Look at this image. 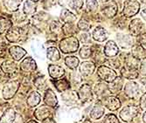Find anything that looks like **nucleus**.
Instances as JSON below:
<instances>
[{
  "mask_svg": "<svg viewBox=\"0 0 146 123\" xmlns=\"http://www.w3.org/2000/svg\"><path fill=\"white\" fill-rule=\"evenodd\" d=\"M27 26L15 27V28H11L8 31L6 34V38L11 43H19L20 41H24L27 38Z\"/></svg>",
  "mask_w": 146,
  "mask_h": 123,
  "instance_id": "f257e3e1",
  "label": "nucleus"
},
{
  "mask_svg": "<svg viewBox=\"0 0 146 123\" xmlns=\"http://www.w3.org/2000/svg\"><path fill=\"white\" fill-rule=\"evenodd\" d=\"M60 48L63 53L74 52L79 48V41L75 37L70 36L69 38H66L60 41Z\"/></svg>",
  "mask_w": 146,
  "mask_h": 123,
  "instance_id": "f03ea898",
  "label": "nucleus"
},
{
  "mask_svg": "<svg viewBox=\"0 0 146 123\" xmlns=\"http://www.w3.org/2000/svg\"><path fill=\"white\" fill-rule=\"evenodd\" d=\"M139 113H140L139 106H135V105H129L123 109L119 115H120V118L123 121L129 122L135 117H137Z\"/></svg>",
  "mask_w": 146,
  "mask_h": 123,
  "instance_id": "7ed1b4c3",
  "label": "nucleus"
},
{
  "mask_svg": "<svg viewBox=\"0 0 146 123\" xmlns=\"http://www.w3.org/2000/svg\"><path fill=\"white\" fill-rule=\"evenodd\" d=\"M140 10V4L137 0H126L123 5V14L124 17H133Z\"/></svg>",
  "mask_w": 146,
  "mask_h": 123,
  "instance_id": "20e7f679",
  "label": "nucleus"
},
{
  "mask_svg": "<svg viewBox=\"0 0 146 123\" xmlns=\"http://www.w3.org/2000/svg\"><path fill=\"white\" fill-rule=\"evenodd\" d=\"M97 74L100 77V79H102L106 82H109V83H111L117 77L116 73L113 69L106 65H102L98 68Z\"/></svg>",
  "mask_w": 146,
  "mask_h": 123,
  "instance_id": "39448f33",
  "label": "nucleus"
},
{
  "mask_svg": "<svg viewBox=\"0 0 146 123\" xmlns=\"http://www.w3.org/2000/svg\"><path fill=\"white\" fill-rule=\"evenodd\" d=\"M19 87V84L17 81H10L4 87L3 89V96L5 100H10L15 95Z\"/></svg>",
  "mask_w": 146,
  "mask_h": 123,
  "instance_id": "423d86ee",
  "label": "nucleus"
},
{
  "mask_svg": "<svg viewBox=\"0 0 146 123\" xmlns=\"http://www.w3.org/2000/svg\"><path fill=\"white\" fill-rule=\"evenodd\" d=\"M78 96L79 99L82 102H87L91 101L93 99V92L90 86L88 84H83L79 89Z\"/></svg>",
  "mask_w": 146,
  "mask_h": 123,
  "instance_id": "0eeeda50",
  "label": "nucleus"
},
{
  "mask_svg": "<svg viewBox=\"0 0 146 123\" xmlns=\"http://www.w3.org/2000/svg\"><path fill=\"white\" fill-rule=\"evenodd\" d=\"M129 31L133 36H140L144 32L143 23L139 19H133L129 24Z\"/></svg>",
  "mask_w": 146,
  "mask_h": 123,
  "instance_id": "6e6552de",
  "label": "nucleus"
},
{
  "mask_svg": "<svg viewBox=\"0 0 146 123\" xmlns=\"http://www.w3.org/2000/svg\"><path fill=\"white\" fill-rule=\"evenodd\" d=\"M118 11V6L115 1H110L107 2L104 5L103 8L102 9V11L103 12V14L107 18H114Z\"/></svg>",
  "mask_w": 146,
  "mask_h": 123,
  "instance_id": "1a4fd4ad",
  "label": "nucleus"
},
{
  "mask_svg": "<svg viewBox=\"0 0 146 123\" xmlns=\"http://www.w3.org/2000/svg\"><path fill=\"white\" fill-rule=\"evenodd\" d=\"M103 105L110 111H115L121 107V101L117 97L115 96H107L104 98Z\"/></svg>",
  "mask_w": 146,
  "mask_h": 123,
  "instance_id": "9d476101",
  "label": "nucleus"
},
{
  "mask_svg": "<svg viewBox=\"0 0 146 123\" xmlns=\"http://www.w3.org/2000/svg\"><path fill=\"white\" fill-rule=\"evenodd\" d=\"M139 86L136 82H128L124 87V93L129 98H137L139 94Z\"/></svg>",
  "mask_w": 146,
  "mask_h": 123,
  "instance_id": "9b49d317",
  "label": "nucleus"
},
{
  "mask_svg": "<svg viewBox=\"0 0 146 123\" xmlns=\"http://www.w3.org/2000/svg\"><path fill=\"white\" fill-rule=\"evenodd\" d=\"M104 54L109 58H114L119 52L118 46L113 40H109L104 46Z\"/></svg>",
  "mask_w": 146,
  "mask_h": 123,
  "instance_id": "f8f14e48",
  "label": "nucleus"
},
{
  "mask_svg": "<svg viewBox=\"0 0 146 123\" xmlns=\"http://www.w3.org/2000/svg\"><path fill=\"white\" fill-rule=\"evenodd\" d=\"M105 112V108L104 106L102 104H101L100 102L96 103L95 106L92 107L91 111L89 113V117L92 120H98L99 119H101Z\"/></svg>",
  "mask_w": 146,
  "mask_h": 123,
  "instance_id": "ddd939ff",
  "label": "nucleus"
},
{
  "mask_svg": "<svg viewBox=\"0 0 146 123\" xmlns=\"http://www.w3.org/2000/svg\"><path fill=\"white\" fill-rule=\"evenodd\" d=\"M96 70V65L92 61H84L80 65V73L83 76L88 77L91 75Z\"/></svg>",
  "mask_w": 146,
  "mask_h": 123,
  "instance_id": "4468645a",
  "label": "nucleus"
},
{
  "mask_svg": "<svg viewBox=\"0 0 146 123\" xmlns=\"http://www.w3.org/2000/svg\"><path fill=\"white\" fill-rule=\"evenodd\" d=\"M36 63L31 57L25 58L20 64V69L25 73H32L36 70Z\"/></svg>",
  "mask_w": 146,
  "mask_h": 123,
  "instance_id": "2eb2a0df",
  "label": "nucleus"
},
{
  "mask_svg": "<svg viewBox=\"0 0 146 123\" xmlns=\"http://www.w3.org/2000/svg\"><path fill=\"white\" fill-rule=\"evenodd\" d=\"M93 38H94L96 41H98V42H103L108 38V33L107 31H106L103 27L101 26H97L95 28V30L93 31L92 33Z\"/></svg>",
  "mask_w": 146,
  "mask_h": 123,
  "instance_id": "dca6fc26",
  "label": "nucleus"
},
{
  "mask_svg": "<svg viewBox=\"0 0 146 123\" xmlns=\"http://www.w3.org/2000/svg\"><path fill=\"white\" fill-rule=\"evenodd\" d=\"M51 109L49 108V106H42L40 107H38L37 110L35 111V117L36 119H38V120H44L47 118H49V116L51 115Z\"/></svg>",
  "mask_w": 146,
  "mask_h": 123,
  "instance_id": "f3484780",
  "label": "nucleus"
},
{
  "mask_svg": "<svg viewBox=\"0 0 146 123\" xmlns=\"http://www.w3.org/2000/svg\"><path fill=\"white\" fill-rule=\"evenodd\" d=\"M44 101L48 106H51V107H54L58 105V100H57L56 95L51 89H47L46 91Z\"/></svg>",
  "mask_w": 146,
  "mask_h": 123,
  "instance_id": "a211bd4d",
  "label": "nucleus"
},
{
  "mask_svg": "<svg viewBox=\"0 0 146 123\" xmlns=\"http://www.w3.org/2000/svg\"><path fill=\"white\" fill-rule=\"evenodd\" d=\"M48 72L49 75L52 78L58 79L61 78L65 74V70L60 65H50L48 66Z\"/></svg>",
  "mask_w": 146,
  "mask_h": 123,
  "instance_id": "6ab92c4d",
  "label": "nucleus"
},
{
  "mask_svg": "<svg viewBox=\"0 0 146 123\" xmlns=\"http://www.w3.org/2000/svg\"><path fill=\"white\" fill-rule=\"evenodd\" d=\"M116 38H117L119 45H120V46L123 48L127 49V48L132 46V45H133V40H132V38L129 35L118 34Z\"/></svg>",
  "mask_w": 146,
  "mask_h": 123,
  "instance_id": "aec40b11",
  "label": "nucleus"
},
{
  "mask_svg": "<svg viewBox=\"0 0 146 123\" xmlns=\"http://www.w3.org/2000/svg\"><path fill=\"white\" fill-rule=\"evenodd\" d=\"M61 97L63 101L67 104H74L77 102V100L79 98L78 94L74 91H65L61 95Z\"/></svg>",
  "mask_w": 146,
  "mask_h": 123,
  "instance_id": "412c9836",
  "label": "nucleus"
},
{
  "mask_svg": "<svg viewBox=\"0 0 146 123\" xmlns=\"http://www.w3.org/2000/svg\"><path fill=\"white\" fill-rule=\"evenodd\" d=\"M10 54L15 60H20L26 54V51L20 46H12L10 48Z\"/></svg>",
  "mask_w": 146,
  "mask_h": 123,
  "instance_id": "4be33fe9",
  "label": "nucleus"
},
{
  "mask_svg": "<svg viewBox=\"0 0 146 123\" xmlns=\"http://www.w3.org/2000/svg\"><path fill=\"white\" fill-rule=\"evenodd\" d=\"M16 120V113L12 108H9L1 117L0 123H13Z\"/></svg>",
  "mask_w": 146,
  "mask_h": 123,
  "instance_id": "5701e85b",
  "label": "nucleus"
},
{
  "mask_svg": "<svg viewBox=\"0 0 146 123\" xmlns=\"http://www.w3.org/2000/svg\"><path fill=\"white\" fill-rule=\"evenodd\" d=\"M31 49L35 57L42 59L43 54H44V49H43L42 44L39 42V41H34L31 45Z\"/></svg>",
  "mask_w": 146,
  "mask_h": 123,
  "instance_id": "b1692460",
  "label": "nucleus"
},
{
  "mask_svg": "<svg viewBox=\"0 0 146 123\" xmlns=\"http://www.w3.org/2000/svg\"><path fill=\"white\" fill-rule=\"evenodd\" d=\"M76 16L71 11H69L68 10H62L60 12V19L61 21H63L65 24L66 23H74L76 20Z\"/></svg>",
  "mask_w": 146,
  "mask_h": 123,
  "instance_id": "393cba45",
  "label": "nucleus"
},
{
  "mask_svg": "<svg viewBox=\"0 0 146 123\" xmlns=\"http://www.w3.org/2000/svg\"><path fill=\"white\" fill-rule=\"evenodd\" d=\"M39 102H40V94L36 91L32 92L27 98L28 106L31 107H34V106H38L39 104Z\"/></svg>",
  "mask_w": 146,
  "mask_h": 123,
  "instance_id": "a878e982",
  "label": "nucleus"
},
{
  "mask_svg": "<svg viewBox=\"0 0 146 123\" xmlns=\"http://www.w3.org/2000/svg\"><path fill=\"white\" fill-rule=\"evenodd\" d=\"M126 67L132 68V69H137L139 66V60L135 58L132 54H128L125 58Z\"/></svg>",
  "mask_w": 146,
  "mask_h": 123,
  "instance_id": "bb28decb",
  "label": "nucleus"
},
{
  "mask_svg": "<svg viewBox=\"0 0 146 123\" xmlns=\"http://www.w3.org/2000/svg\"><path fill=\"white\" fill-rule=\"evenodd\" d=\"M46 57L51 61H58L60 60V52H59L58 49L56 47H54V46L47 48V50H46Z\"/></svg>",
  "mask_w": 146,
  "mask_h": 123,
  "instance_id": "cd10ccee",
  "label": "nucleus"
},
{
  "mask_svg": "<svg viewBox=\"0 0 146 123\" xmlns=\"http://www.w3.org/2000/svg\"><path fill=\"white\" fill-rule=\"evenodd\" d=\"M122 75L129 79H136L138 76V72L137 69H132V68H128V67H123L121 70Z\"/></svg>",
  "mask_w": 146,
  "mask_h": 123,
  "instance_id": "c85d7f7f",
  "label": "nucleus"
},
{
  "mask_svg": "<svg viewBox=\"0 0 146 123\" xmlns=\"http://www.w3.org/2000/svg\"><path fill=\"white\" fill-rule=\"evenodd\" d=\"M1 68H2V70L6 73H12L16 72L17 65L14 62L6 60L1 65Z\"/></svg>",
  "mask_w": 146,
  "mask_h": 123,
  "instance_id": "c756f323",
  "label": "nucleus"
},
{
  "mask_svg": "<svg viewBox=\"0 0 146 123\" xmlns=\"http://www.w3.org/2000/svg\"><path fill=\"white\" fill-rule=\"evenodd\" d=\"M12 25V23L10 19L5 17H0V34L9 31Z\"/></svg>",
  "mask_w": 146,
  "mask_h": 123,
  "instance_id": "7c9ffc66",
  "label": "nucleus"
},
{
  "mask_svg": "<svg viewBox=\"0 0 146 123\" xmlns=\"http://www.w3.org/2000/svg\"><path fill=\"white\" fill-rule=\"evenodd\" d=\"M54 87H56V89L59 92H65L69 88L70 85L67 79H60V80H57L54 82Z\"/></svg>",
  "mask_w": 146,
  "mask_h": 123,
  "instance_id": "2f4dec72",
  "label": "nucleus"
},
{
  "mask_svg": "<svg viewBox=\"0 0 146 123\" xmlns=\"http://www.w3.org/2000/svg\"><path fill=\"white\" fill-rule=\"evenodd\" d=\"M110 92L113 93H117L119 91L121 90L122 87H123V82L122 79L120 78L116 77V79L112 81L110 83Z\"/></svg>",
  "mask_w": 146,
  "mask_h": 123,
  "instance_id": "473e14b6",
  "label": "nucleus"
},
{
  "mask_svg": "<svg viewBox=\"0 0 146 123\" xmlns=\"http://www.w3.org/2000/svg\"><path fill=\"white\" fill-rule=\"evenodd\" d=\"M22 0H5V5L10 11H15L19 9Z\"/></svg>",
  "mask_w": 146,
  "mask_h": 123,
  "instance_id": "72a5a7b5",
  "label": "nucleus"
},
{
  "mask_svg": "<svg viewBox=\"0 0 146 123\" xmlns=\"http://www.w3.org/2000/svg\"><path fill=\"white\" fill-rule=\"evenodd\" d=\"M24 12L26 15L28 14H34V12L36 11V5L34 2L31 1V0H27L24 4V8H23Z\"/></svg>",
  "mask_w": 146,
  "mask_h": 123,
  "instance_id": "f704fd0d",
  "label": "nucleus"
},
{
  "mask_svg": "<svg viewBox=\"0 0 146 123\" xmlns=\"http://www.w3.org/2000/svg\"><path fill=\"white\" fill-rule=\"evenodd\" d=\"M65 63L67 65V66L72 70H74L79 65V59L74 56H69L65 59Z\"/></svg>",
  "mask_w": 146,
  "mask_h": 123,
  "instance_id": "c9c22d12",
  "label": "nucleus"
},
{
  "mask_svg": "<svg viewBox=\"0 0 146 123\" xmlns=\"http://www.w3.org/2000/svg\"><path fill=\"white\" fill-rule=\"evenodd\" d=\"M144 52H145V50H143V47L141 46H134L133 47V49H132V51H131V54L133 55L135 58H137V60H141V59H143V57H144Z\"/></svg>",
  "mask_w": 146,
  "mask_h": 123,
  "instance_id": "e433bc0d",
  "label": "nucleus"
},
{
  "mask_svg": "<svg viewBox=\"0 0 146 123\" xmlns=\"http://www.w3.org/2000/svg\"><path fill=\"white\" fill-rule=\"evenodd\" d=\"M62 28H63V25L59 21H52L50 25V31L55 35L60 34L62 32Z\"/></svg>",
  "mask_w": 146,
  "mask_h": 123,
  "instance_id": "4c0bfd02",
  "label": "nucleus"
},
{
  "mask_svg": "<svg viewBox=\"0 0 146 123\" xmlns=\"http://www.w3.org/2000/svg\"><path fill=\"white\" fill-rule=\"evenodd\" d=\"M62 31H63L65 35H68V36H72L76 32V30L74 29V23H66L63 25Z\"/></svg>",
  "mask_w": 146,
  "mask_h": 123,
  "instance_id": "58836bf2",
  "label": "nucleus"
},
{
  "mask_svg": "<svg viewBox=\"0 0 146 123\" xmlns=\"http://www.w3.org/2000/svg\"><path fill=\"white\" fill-rule=\"evenodd\" d=\"M34 85L39 90H44L46 87V79L44 76H38L34 80Z\"/></svg>",
  "mask_w": 146,
  "mask_h": 123,
  "instance_id": "ea45409f",
  "label": "nucleus"
},
{
  "mask_svg": "<svg viewBox=\"0 0 146 123\" xmlns=\"http://www.w3.org/2000/svg\"><path fill=\"white\" fill-rule=\"evenodd\" d=\"M92 55V48L89 46H83L80 50V56L82 59H88Z\"/></svg>",
  "mask_w": 146,
  "mask_h": 123,
  "instance_id": "a19ab883",
  "label": "nucleus"
},
{
  "mask_svg": "<svg viewBox=\"0 0 146 123\" xmlns=\"http://www.w3.org/2000/svg\"><path fill=\"white\" fill-rule=\"evenodd\" d=\"M108 90H109V87L107 85H105L103 83H99L95 88V93L98 96H102L103 94H105V92Z\"/></svg>",
  "mask_w": 146,
  "mask_h": 123,
  "instance_id": "79ce46f5",
  "label": "nucleus"
},
{
  "mask_svg": "<svg viewBox=\"0 0 146 123\" xmlns=\"http://www.w3.org/2000/svg\"><path fill=\"white\" fill-rule=\"evenodd\" d=\"M91 27V24L85 19H82L78 23V28L82 31H88Z\"/></svg>",
  "mask_w": 146,
  "mask_h": 123,
  "instance_id": "37998d69",
  "label": "nucleus"
},
{
  "mask_svg": "<svg viewBox=\"0 0 146 123\" xmlns=\"http://www.w3.org/2000/svg\"><path fill=\"white\" fill-rule=\"evenodd\" d=\"M86 5H87V9L89 11H95L98 8L97 0H87Z\"/></svg>",
  "mask_w": 146,
  "mask_h": 123,
  "instance_id": "c03bdc74",
  "label": "nucleus"
},
{
  "mask_svg": "<svg viewBox=\"0 0 146 123\" xmlns=\"http://www.w3.org/2000/svg\"><path fill=\"white\" fill-rule=\"evenodd\" d=\"M68 5L74 10H79L83 5V0H68Z\"/></svg>",
  "mask_w": 146,
  "mask_h": 123,
  "instance_id": "a18cd8bd",
  "label": "nucleus"
},
{
  "mask_svg": "<svg viewBox=\"0 0 146 123\" xmlns=\"http://www.w3.org/2000/svg\"><path fill=\"white\" fill-rule=\"evenodd\" d=\"M102 123H119V120L115 114H110L104 117Z\"/></svg>",
  "mask_w": 146,
  "mask_h": 123,
  "instance_id": "49530a36",
  "label": "nucleus"
},
{
  "mask_svg": "<svg viewBox=\"0 0 146 123\" xmlns=\"http://www.w3.org/2000/svg\"><path fill=\"white\" fill-rule=\"evenodd\" d=\"M25 19H26V16L23 14L22 12H18L13 15V19L16 22H23L24 20H25Z\"/></svg>",
  "mask_w": 146,
  "mask_h": 123,
  "instance_id": "de8ad7c7",
  "label": "nucleus"
},
{
  "mask_svg": "<svg viewBox=\"0 0 146 123\" xmlns=\"http://www.w3.org/2000/svg\"><path fill=\"white\" fill-rule=\"evenodd\" d=\"M70 114H71V117L74 119V120H78L81 118V113L76 108H74L70 111Z\"/></svg>",
  "mask_w": 146,
  "mask_h": 123,
  "instance_id": "09e8293b",
  "label": "nucleus"
},
{
  "mask_svg": "<svg viewBox=\"0 0 146 123\" xmlns=\"http://www.w3.org/2000/svg\"><path fill=\"white\" fill-rule=\"evenodd\" d=\"M139 44L143 50L146 51V34H142L139 37Z\"/></svg>",
  "mask_w": 146,
  "mask_h": 123,
  "instance_id": "8fccbe9b",
  "label": "nucleus"
},
{
  "mask_svg": "<svg viewBox=\"0 0 146 123\" xmlns=\"http://www.w3.org/2000/svg\"><path fill=\"white\" fill-rule=\"evenodd\" d=\"M54 5V0H43V6L46 9H50Z\"/></svg>",
  "mask_w": 146,
  "mask_h": 123,
  "instance_id": "3c124183",
  "label": "nucleus"
},
{
  "mask_svg": "<svg viewBox=\"0 0 146 123\" xmlns=\"http://www.w3.org/2000/svg\"><path fill=\"white\" fill-rule=\"evenodd\" d=\"M81 40L82 43H89L90 42V36L88 33H84L81 35Z\"/></svg>",
  "mask_w": 146,
  "mask_h": 123,
  "instance_id": "603ef678",
  "label": "nucleus"
},
{
  "mask_svg": "<svg viewBox=\"0 0 146 123\" xmlns=\"http://www.w3.org/2000/svg\"><path fill=\"white\" fill-rule=\"evenodd\" d=\"M140 107L142 109H146V93H144L140 99Z\"/></svg>",
  "mask_w": 146,
  "mask_h": 123,
  "instance_id": "864d4df0",
  "label": "nucleus"
},
{
  "mask_svg": "<svg viewBox=\"0 0 146 123\" xmlns=\"http://www.w3.org/2000/svg\"><path fill=\"white\" fill-rule=\"evenodd\" d=\"M140 72L142 74L146 75V59H144L141 64V67H140Z\"/></svg>",
  "mask_w": 146,
  "mask_h": 123,
  "instance_id": "5fc2aeb1",
  "label": "nucleus"
},
{
  "mask_svg": "<svg viewBox=\"0 0 146 123\" xmlns=\"http://www.w3.org/2000/svg\"><path fill=\"white\" fill-rule=\"evenodd\" d=\"M43 123H55V122H54V120H52V119L47 118V119H46V120H43Z\"/></svg>",
  "mask_w": 146,
  "mask_h": 123,
  "instance_id": "6e6d98bb",
  "label": "nucleus"
},
{
  "mask_svg": "<svg viewBox=\"0 0 146 123\" xmlns=\"http://www.w3.org/2000/svg\"><path fill=\"white\" fill-rule=\"evenodd\" d=\"M141 16H142L143 19L146 21V9H144V10L141 12Z\"/></svg>",
  "mask_w": 146,
  "mask_h": 123,
  "instance_id": "4d7b16f0",
  "label": "nucleus"
},
{
  "mask_svg": "<svg viewBox=\"0 0 146 123\" xmlns=\"http://www.w3.org/2000/svg\"><path fill=\"white\" fill-rule=\"evenodd\" d=\"M143 120L144 123H146V111L144 112V114H143Z\"/></svg>",
  "mask_w": 146,
  "mask_h": 123,
  "instance_id": "13d9d810",
  "label": "nucleus"
},
{
  "mask_svg": "<svg viewBox=\"0 0 146 123\" xmlns=\"http://www.w3.org/2000/svg\"><path fill=\"white\" fill-rule=\"evenodd\" d=\"M101 2H102V3H104V2H108V1H110V0H100Z\"/></svg>",
  "mask_w": 146,
  "mask_h": 123,
  "instance_id": "bf43d9fd",
  "label": "nucleus"
},
{
  "mask_svg": "<svg viewBox=\"0 0 146 123\" xmlns=\"http://www.w3.org/2000/svg\"><path fill=\"white\" fill-rule=\"evenodd\" d=\"M27 123H37L36 121H34V120H30L29 122H27Z\"/></svg>",
  "mask_w": 146,
  "mask_h": 123,
  "instance_id": "052dcab7",
  "label": "nucleus"
},
{
  "mask_svg": "<svg viewBox=\"0 0 146 123\" xmlns=\"http://www.w3.org/2000/svg\"><path fill=\"white\" fill-rule=\"evenodd\" d=\"M141 2H142V3H144V4H146V0H141Z\"/></svg>",
  "mask_w": 146,
  "mask_h": 123,
  "instance_id": "680f3d73",
  "label": "nucleus"
},
{
  "mask_svg": "<svg viewBox=\"0 0 146 123\" xmlns=\"http://www.w3.org/2000/svg\"><path fill=\"white\" fill-rule=\"evenodd\" d=\"M31 1H33V2H37V1H38V0H31Z\"/></svg>",
  "mask_w": 146,
  "mask_h": 123,
  "instance_id": "e2e57ef3",
  "label": "nucleus"
}]
</instances>
